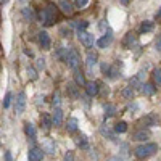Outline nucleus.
<instances>
[{
  "label": "nucleus",
  "mask_w": 161,
  "mask_h": 161,
  "mask_svg": "<svg viewBox=\"0 0 161 161\" xmlns=\"http://www.w3.org/2000/svg\"><path fill=\"white\" fill-rule=\"evenodd\" d=\"M79 87H77V84L76 82H69L68 84V97L71 98V100H77L79 98Z\"/></svg>",
  "instance_id": "nucleus-15"
},
{
  "label": "nucleus",
  "mask_w": 161,
  "mask_h": 161,
  "mask_svg": "<svg viewBox=\"0 0 161 161\" xmlns=\"http://www.w3.org/2000/svg\"><path fill=\"white\" fill-rule=\"evenodd\" d=\"M114 132H116V134H124V132H127V123H126V121H119V123L114 126Z\"/></svg>",
  "instance_id": "nucleus-27"
},
{
  "label": "nucleus",
  "mask_w": 161,
  "mask_h": 161,
  "mask_svg": "<svg viewBox=\"0 0 161 161\" xmlns=\"http://www.w3.org/2000/svg\"><path fill=\"white\" fill-rule=\"evenodd\" d=\"M23 15H24V18H26V19H29V21H32V19H34V13H32V10H31V8H24V10H23Z\"/></svg>",
  "instance_id": "nucleus-31"
},
{
  "label": "nucleus",
  "mask_w": 161,
  "mask_h": 161,
  "mask_svg": "<svg viewBox=\"0 0 161 161\" xmlns=\"http://www.w3.org/2000/svg\"><path fill=\"white\" fill-rule=\"evenodd\" d=\"M155 47H156V50H158V52H161V34H159V36H158V39H156Z\"/></svg>",
  "instance_id": "nucleus-41"
},
{
  "label": "nucleus",
  "mask_w": 161,
  "mask_h": 161,
  "mask_svg": "<svg viewBox=\"0 0 161 161\" xmlns=\"http://www.w3.org/2000/svg\"><path fill=\"white\" fill-rule=\"evenodd\" d=\"M58 7H60V10L63 13H66V15H71V13H73V3H71V0H60Z\"/></svg>",
  "instance_id": "nucleus-21"
},
{
  "label": "nucleus",
  "mask_w": 161,
  "mask_h": 161,
  "mask_svg": "<svg viewBox=\"0 0 161 161\" xmlns=\"http://www.w3.org/2000/svg\"><path fill=\"white\" fill-rule=\"evenodd\" d=\"M5 161H13V158H11V153H10V152H5Z\"/></svg>",
  "instance_id": "nucleus-45"
},
{
  "label": "nucleus",
  "mask_w": 161,
  "mask_h": 161,
  "mask_svg": "<svg viewBox=\"0 0 161 161\" xmlns=\"http://www.w3.org/2000/svg\"><path fill=\"white\" fill-rule=\"evenodd\" d=\"M110 66L111 64H106V63H102V73L106 76V73H108V69H110Z\"/></svg>",
  "instance_id": "nucleus-40"
},
{
  "label": "nucleus",
  "mask_w": 161,
  "mask_h": 161,
  "mask_svg": "<svg viewBox=\"0 0 161 161\" xmlns=\"http://www.w3.org/2000/svg\"><path fill=\"white\" fill-rule=\"evenodd\" d=\"M108 161H121V158H116V156H113V158H110Z\"/></svg>",
  "instance_id": "nucleus-46"
},
{
  "label": "nucleus",
  "mask_w": 161,
  "mask_h": 161,
  "mask_svg": "<svg viewBox=\"0 0 161 161\" xmlns=\"http://www.w3.org/2000/svg\"><path fill=\"white\" fill-rule=\"evenodd\" d=\"M97 61H98L97 53L89 52V53H87V58H86V66H87V71H89V73H92V71H93V66L97 64Z\"/></svg>",
  "instance_id": "nucleus-12"
},
{
  "label": "nucleus",
  "mask_w": 161,
  "mask_h": 161,
  "mask_svg": "<svg viewBox=\"0 0 161 161\" xmlns=\"http://www.w3.org/2000/svg\"><path fill=\"white\" fill-rule=\"evenodd\" d=\"M152 77H153V82H155L156 86H161V69H159V68L153 69V73H152Z\"/></svg>",
  "instance_id": "nucleus-29"
},
{
  "label": "nucleus",
  "mask_w": 161,
  "mask_h": 161,
  "mask_svg": "<svg viewBox=\"0 0 161 161\" xmlns=\"http://www.w3.org/2000/svg\"><path fill=\"white\" fill-rule=\"evenodd\" d=\"M69 26H71V28H74L77 32H80V31H86L89 28V23L86 19H74V21L69 23Z\"/></svg>",
  "instance_id": "nucleus-14"
},
{
  "label": "nucleus",
  "mask_w": 161,
  "mask_h": 161,
  "mask_svg": "<svg viewBox=\"0 0 161 161\" xmlns=\"http://www.w3.org/2000/svg\"><path fill=\"white\" fill-rule=\"evenodd\" d=\"M121 3H123V5H129V0H121Z\"/></svg>",
  "instance_id": "nucleus-47"
},
{
  "label": "nucleus",
  "mask_w": 161,
  "mask_h": 161,
  "mask_svg": "<svg viewBox=\"0 0 161 161\" xmlns=\"http://www.w3.org/2000/svg\"><path fill=\"white\" fill-rule=\"evenodd\" d=\"M87 3H89V0H74L76 8H84V7H87Z\"/></svg>",
  "instance_id": "nucleus-34"
},
{
  "label": "nucleus",
  "mask_w": 161,
  "mask_h": 161,
  "mask_svg": "<svg viewBox=\"0 0 161 161\" xmlns=\"http://www.w3.org/2000/svg\"><path fill=\"white\" fill-rule=\"evenodd\" d=\"M40 18H42V23H44L45 26H52L53 23H55V19H57V10H55V7L48 5V7L42 11Z\"/></svg>",
  "instance_id": "nucleus-3"
},
{
  "label": "nucleus",
  "mask_w": 161,
  "mask_h": 161,
  "mask_svg": "<svg viewBox=\"0 0 161 161\" xmlns=\"http://www.w3.org/2000/svg\"><path fill=\"white\" fill-rule=\"evenodd\" d=\"M63 60H64V63H66V64H68V68H71L73 71L79 69L80 58H79V53H77L73 47L63 48Z\"/></svg>",
  "instance_id": "nucleus-2"
},
{
  "label": "nucleus",
  "mask_w": 161,
  "mask_h": 161,
  "mask_svg": "<svg viewBox=\"0 0 161 161\" xmlns=\"http://www.w3.org/2000/svg\"><path fill=\"white\" fill-rule=\"evenodd\" d=\"M74 80H76V84L77 86H86V77H84V73L82 71H79V69H76L74 71Z\"/></svg>",
  "instance_id": "nucleus-24"
},
{
  "label": "nucleus",
  "mask_w": 161,
  "mask_h": 161,
  "mask_svg": "<svg viewBox=\"0 0 161 161\" xmlns=\"http://www.w3.org/2000/svg\"><path fill=\"white\" fill-rule=\"evenodd\" d=\"M100 84L97 82V80H92V82H86V93L89 97H95V95H98V90H100V87H98Z\"/></svg>",
  "instance_id": "nucleus-9"
},
{
  "label": "nucleus",
  "mask_w": 161,
  "mask_h": 161,
  "mask_svg": "<svg viewBox=\"0 0 161 161\" xmlns=\"http://www.w3.org/2000/svg\"><path fill=\"white\" fill-rule=\"evenodd\" d=\"M139 84H140V80H139V77H137V76H136V77H132V79L129 80V87H130V89H136Z\"/></svg>",
  "instance_id": "nucleus-35"
},
{
  "label": "nucleus",
  "mask_w": 161,
  "mask_h": 161,
  "mask_svg": "<svg viewBox=\"0 0 161 161\" xmlns=\"http://www.w3.org/2000/svg\"><path fill=\"white\" fill-rule=\"evenodd\" d=\"M10 103H11V92H7V95H5V98H3V108L7 110V108H10Z\"/></svg>",
  "instance_id": "nucleus-32"
},
{
  "label": "nucleus",
  "mask_w": 161,
  "mask_h": 161,
  "mask_svg": "<svg viewBox=\"0 0 161 161\" xmlns=\"http://www.w3.org/2000/svg\"><path fill=\"white\" fill-rule=\"evenodd\" d=\"M155 21H161V7L158 8V11H156V15H155Z\"/></svg>",
  "instance_id": "nucleus-43"
},
{
  "label": "nucleus",
  "mask_w": 161,
  "mask_h": 161,
  "mask_svg": "<svg viewBox=\"0 0 161 161\" xmlns=\"http://www.w3.org/2000/svg\"><path fill=\"white\" fill-rule=\"evenodd\" d=\"M102 136H105V137H108L110 140H116V136H114V134L110 130V129H105V127H102Z\"/></svg>",
  "instance_id": "nucleus-30"
},
{
  "label": "nucleus",
  "mask_w": 161,
  "mask_h": 161,
  "mask_svg": "<svg viewBox=\"0 0 161 161\" xmlns=\"http://www.w3.org/2000/svg\"><path fill=\"white\" fill-rule=\"evenodd\" d=\"M76 145L79 147L80 150H87L89 148V140H87L86 134H79V136L76 137Z\"/></svg>",
  "instance_id": "nucleus-19"
},
{
  "label": "nucleus",
  "mask_w": 161,
  "mask_h": 161,
  "mask_svg": "<svg viewBox=\"0 0 161 161\" xmlns=\"http://www.w3.org/2000/svg\"><path fill=\"white\" fill-rule=\"evenodd\" d=\"M60 34H61L63 37H68V36L71 34V31H69L68 28H61V29H60Z\"/></svg>",
  "instance_id": "nucleus-38"
},
{
  "label": "nucleus",
  "mask_w": 161,
  "mask_h": 161,
  "mask_svg": "<svg viewBox=\"0 0 161 161\" xmlns=\"http://www.w3.org/2000/svg\"><path fill=\"white\" fill-rule=\"evenodd\" d=\"M158 152V145L156 143H152V142H145V143H140L134 148V156L139 158V159H147L150 158L152 155H155Z\"/></svg>",
  "instance_id": "nucleus-1"
},
{
  "label": "nucleus",
  "mask_w": 161,
  "mask_h": 161,
  "mask_svg": "<svg viewBox=\"0 0 161 161\" xmlns=\"http://www.w3.org/2000/svg\"><path fill=\"white\" fill-rule=\"evenodd\" d=\"M64 161H76V158H74V153L73 152H68L64 155Z\"/></svg>",
  "instance_id": "nucleus-37"
},
{
  "label": "nucleus",
  "mask_w": 161,
  "mask_h": 161,
  "mask_svg": "<svg viewBox=\"0 0 161 161\" xmlns=\"http://www.w3.org/2000/svg\"><path fill=\"white\" fill-rule=\"evenodd\" d=\"M111 42H113V29L108 28L106 32H105V36H102L97 40V45H98V48H106V47L111 45Z\"/></svg>",
  "instance_id": "nucleus-5"
},
{
  "label": "nucleus",
  "mask_w": 161,
  "mask_h": 161,
  "mask_svg": "<svg viewBox=\"0 0 161 161\" xmlns=\"http://www.w3.org/2000/svg\"><path fill=\"white\" fill-rule=\"evenodd\" d=\"M103 119H110L111 116H114V113H116V106L113 105V103H105L103 105Z\"/></svg>",
  "instance_id": "nucleus-17"
},
{
  "label": "nucleus",
  "mask_w": 161,
  "mask_h": 161,
  "mask_svg": "<svg viewBox=\"0 0 161 161\" xmlns=\"http://www.w3.org/2000/svg\"><path fill=\"white\" fill-rule=\"evenodd\" d=\"M66 130L68 132H76L77 130V119L76 118H69L66 123Z\"/></svg>",
  "instance_id": "nucleus-25"
},
{
  "label": "nucleus",
  "mask_w": 161,
  "mask_h": 161,
  "mask_svg": "<svg viewBox=\"0 0 161 161\" xmlns=\"http://www.w3.org/2000/svg\"><path fill=\"white\" fill-rule=\"evenodd\" d=\"M39 44L44 50H50V45H52V40H50V36L45 32V31H40L39 32Z\"/></svg>",
  "instance_id": "nucleus-11"
},
{
  "label": "nucleus",
  "mask_w": 161,
  "mask_h": 161,
  "mask_svg": "<svg viewBox=\"0 0 161 161\" xmlns=\"http://www.w3.org/2000/svg\"><path fill=\"white\" fill-rule=\"evenodd\" d=\"M142 126H143V129L145 127H153V126H156L158 124V116L155 114V113H148L147 116H143L142 118Z\"/></svg>",
  "instance_id": "nucleus-7"
},
{
  "label": "nucleus",
  "mask_w": 161,
  "mask_h": 161,
  "mask_svg": "<svg viewBox=\"0 0 161 161\" xmlns=\"http://www.w3.org/2000/svg\"><path fill=\"white\" fill-rule=\"evenodd\" d=\"M42 150L47 152V153H50V155H53V153L57 152V145H55V142H53V140H47L44 143V147H42Z\"/></svg>",
  "instance_id": "nucleus-23"
},
{
  "label": "nucleus",
  "mask_w": 161,
  "mask_h": 161,
  "mask_svg": "<svg viewBox=\"0 0 161 161\" xmlns=\"http://www.w3.org/2000/svg\"><path fill=\"white\" fill-rule=\"evenodd\" d=\"M150 139V132L148 130H145V129H140V130H137L136 134L132 136V140H137V142H147Z\"/></svg>",
  "instance_id": "nucleus-13"
},
{
  "label": "nucleus",
  "mask_w": 161,
  "mask_h": 161,
  "mask_svg": "<svg viewBox=\"0 0 161 161\" xmlns=\"http://www.w3.org/2000/svg\"><path fill=\"white\" fill-rule=\"evenodd\" d=\"M134 45H139V40H137V36L134 32H127L124 40H123V47L124 48H132Z\"/></svg>",
  "instance_id": "nucleus-8"
},
{
  "label": "nucleus",
  "mask_w": 161,
  "mask_h": 161,
  "mask_svg": "<svg viewBox=\"0 0 161 161\" xmlns=\"http://www.w3.org/2000/svg\"><path fill=\"white\" fill-rule=\"evenodd\" d=\"M8 2V0H0V3H7Z\"/></svg>",
  "instance_id": "nucleus-48"
},
{
  "label": "nucleus",
  "mask_w": 161,
  "mask_h": 161,
  "mask_svg": "<svg viewBox=\"0 0 161 161\" xmlns=\"http://www.w3.org/2000/svg\"><path fill=\"white\" fill-rule=\"evenodd\" d=\"M52 121H53V126H55V127L61 126V123H63V111H61L60 106H58V108H55V111H53Z\"/></svg>",
  "instance_id": "nucleus-18"
},
{
  "label": "nucleus",
  "mask_w": 161,
  "mask_h": 161,
  "mask_svg": "<svg viewBox=\"0 0 161 161\" xmlns=\"http://www.w3.org/2000/svg\"><path fill=\"white\" fill-rule=\"evenodd\" d=\"M53 106L55 108L60 106V92H55V95H53Z\"/></svg>",
  "instance_id": "nucleus-36"
},
{
  "label": "nucleus",
  "mask_w": 161,
  "mask_h": 161,
  "mask_svg": "<svg viewBox=\"0 0 161 161\" xmlns=\"http://www.w3.org/2000/svg\"><path fill=\"white\" fill-rule=\"evenodd\" d=\"M106 76H108L110 79H118L121 76V71L118 69V66H110L108 73H106Z\"/></svg>",
  "instance_id": "nucleus-28"
},
{
  "label": "nucleus",
  "mask_w": 161,
  "mask_h": 161,
  "mask_svg": "<svg viewBox=\"0 0 161 161\" xmlns=\"http://www.w3.org/2000/svg\"><path fill=\"white\" fill-rule=\"evenodd\" d=\"M77 39H79V42L82 44L84 47H93V44H95V37H93V34L87 32V31H80L77 32Z\"/></svg>",
  "instance_id": "nucleus-4"
},
{
  "label": "nucleus",
  "mask_w": 161,
  "mask_h": 161,
  "mask_svg": "<svg viewBox=\"0 0 161 161\" xmlns=\"http://www.w3.org/2000/svg\"><path fill=\"white\" fill-rule=\"evenodd\" d=\"M39 63H37V66H39V69H44L45 68V60L44 58H40V60H37Z\"/></svg>",
  "instance_id": "nucleus-42"
},
{
  "label": "nucleus",
  "mask_w": 161,
  "mask_h": 161,
  "mask_svg": "<svg viewBox=\"0 0 161 161\" xmlns=\"http://www.w3.org/2000/svg\"><path fill=\"white\" fill-rule=\"evenodd\" d=\"M24 132H26V136H28L29 140H36V137H37V130H36L34 124L26 123V124H24Z\"/></svg>",
  "instance_id": "nucleus-20"
},
{
  "label": "nucleus",
  "mask_w": 161,
  "mask_h": 161,
  "mask_svg": "<svg viewBox=\"0 0 161 161\" xmlns=\"http://www.w3.org/2000/svg\"><path fill=\"white\" fill-rule=\"evenodd\" d=\"M28 74H29V77H31L32 80H36V79H37V74H36V71H34L32 68H28Z\"/></svg>",
  "instance_id": "nucleus-39"
},
{
  "label": "nucleus",
  "mask_w": 161,
  "mask_h": 161,
  "mask_svg": "<svg viewBox=\"0 0 161 161\" xmlns=\"http://www.w3.org/2000/svg\"><path fill=\"white\" fill-rule=\"evenodd\" d=\"M40 121H42V126H44L45 129H50V127L53 126V121H52L50 114H47V113H44V114H42V118H40Z\"/></svg>",
  "instance_id": "nucleus-26"
},
{
  "label": "nucleus",
  "mask_w": 161,
  "mask_h": 161,
  "mask_svg": "<svg viewBox=\"0 0 161 161\" xmlns=\"http://www.w3.org/2000/svg\"><path fill=\"white\" fill-rule=\"evenodd\" d=\"M108 28H110V26L106 24V21H102V23H100V29H102V31H105V29H108Z\"/></svg>",
  "instance_id": "nucleus-44"
},
{
  "label": "nucleus",
  "mask_w": 161,
  "mask_h": 161,
  "mask_svg": "<svg viewBox=\"0 0 161 161\" xmlns=\"http://www.w3.org/2000/svg\"><path fill=\"white\" fill-rule=\"evenodd\" d=\"M155 29V23L153 21H142V24L139 26V32L140 34H148Z\"/></svg>",
  "instance_id": "nucleus-16"
},
{
  "label": "nucleus",
  "mask_w": 161,
  "mask_h": 161,
  "mask_svg": "<svg viewBox=\"0 0 161 161\" xmlns=\"http://www.w3.org/2000/svg\"><path fill=\"white\" fill-rule=\"evenodd\" d=\"M44 158V150L37 148V147H32L28 152V161H42Z\"/></svg>",
  "instance_id": "nucleus-6"
},
{
  "label": "nucleus",
  "mask_w": 161,
  "mask_h": 161,
  "mask_svg": "<svg viewBox=\"0 0 161 161\" xmlns=\"http://www.w3.org/2000/svg\"><path fill=\"white\" fill-rule=\"evenodd\" d=\"M140 87H142V89H140L142 93H143V95H147V97H152L153 93L156 92V87H155L153 84H142Z\"/></svg>",
  "instance_id": "nucleus-22"
},
{
  "label": "nucleus",
  "mask_w": 161,
  "mask_h": 161,
  "mask_svg": "<svg viewBox=\"0 0 161 161\" xmlns=\"http://www.w3.org/2000/svg\"><path fill=\"white\" fill-rule=\"evenodd\" d=\"M132 95H134V89L126 87V89L123 90V97H124V98H132Z\"/></svg>",
  "instance_id": "nucleus-33"
},
{
  "label": "nucleus",
  "mask_w": 161,
  "mask_h": 161,
  "mask_svg": "<svg viewBox=\"0 0 161 161\" xmlns=\"http://www.w3.org/2000/svg\"><path fill=\"white\" fill-rule=\"evenodd\" d=\"M24 108H26V93L24 92H19L18 97H16V105H15V110L18 114L24 113Z\"/></svg>",
  "instance_id": "nucleus-10"
}]
</instances>
